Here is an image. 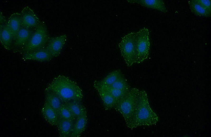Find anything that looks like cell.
Instances as JSON below:
<instances>
[{
	"label": "cell",
	"instance_id": "52a82bcc",
	"mask_svg": "<svg viewBox=\"0 0 211 137\" xmlns=\"http://www.w3.org/2000/svg\"><path fill=\"white\" fill-rule=\"evenodd\" d=\"M22 27L26 28L35 30L41 21L34 11L30 7H24L20 13Z\"/></svg>",
	"mask_w": 211,
	"mask_h": 137
},
{
	"label": "cell",
	"instance_id": "3957f363",
	"mask_svg": "<svg viewBox=\"0 0 211 137\" xmlns=\"http://www.w3.org/2000/svg\"><path fill=\"white\" fill-rule=\"evenodd\" d=\"M140 90L136 87L130 88L125 96L117 101L114 108L122 115L126 126L133 116Z\"/></svg>",
	"mask_w": 211,
	"mask_h": 137
},
{
	"label": "cell",
	"instance_id": "6da1fadb",
	"mask_svg": "<svg viewBox=\"0 0 211 137\" xmlns=\"http://www.w3.org/2000/svg\"><path fill=\"white\" fill-rule=\"evenodd\" d=\"M45 90L54 93L64 103L71 101L81 102L83 98L82 91L77 83L63 75L54 78Z\"/></svg>",
	"mask_w": 211,
	"mask_h": 137
},
{
	"label": "cell",
	"instance_id": "277c9868",
	"mask_svg": "<svg viewBox=\"0 0 211 137\" xmlns=\"http://www.w3.org/2000/svg\"><path fill=\"white\" fill-rule=\"evenodd\" d=\"M50 38L45 23L41 21L28 42L20 51L23 54L45 47Z\"/></svg>",
	"mask_w": 211,
	"mask_h": 137
},
{
	"label": "cell",
	"instance_id": "d4e9b609",
	"mask_svg": "<svg viewBox=\"0 0 211 137\" xmlns=\"http://www.w3.org/2000/svg\"><path fill=\"white\" fill-rule=\"evenodd\" d=\"M202 7L211 12V1L210 0H194Z\"/></svg>",
	"mask_w": 211,
	"mask_h": 137
},
{
	"label": "cell",
	"instance_id": "7402d4cb",
	"mask_svg": "<svg viewBox=\"0 0 211 137\" xmlns=\"http://www.w3.org/2000/svg\"><path fill=\"white\" fill-rule=\"evenodd\" d=\"M122 75L119 70H116L110 72L103 80L99 81L102 84L110 86Z\"/></svg>",
	"mask_w": 211,
	"mask_h": 137
},
{
	"label": "cell",
	"instance_id": "484cf974",
	"mask_svg": "<svg viewBox=\"0 0 211 137\" xmlns=\"http://www.w3.org/2000/svg\"><path fill=\"white\" fill-rule=\"evenodd\" d=\"M0 25H3L7 23V21L5 17L1 12L0 13Z\"/></svg>",
	"mask_w": 211,
	"mask_h": 137
},
{
	"label": "cell",
	"instance_id": "e0dca14e",
	"mask_svg": "<svg viewBox=\"0 0 211 137\" xmlns=\"http://www.w3.org/2000/svg\"><path fill=\"white\" fill-rule=\"evenodd\" d=\"M87 111L76 119L74 124L73 129L70 135L71 137H78L84 130L87 124Z\"/></svg>",
	"mask_w": 211,
	"mask_h": 137
},
{
	"label": "cell",
	"instance_id": "9a60e30c",
	"mask_svg": "<svg viewBox=\"0 0 211 137\" xmlns=\"http://www.w3.org/2000/svg\"><path fill=\"white\" fill-rule=\"evenodd\" d=\"M41 112L45 120L52 125H56L58 120V115L55 110L45 101L41 110Z\"/></svg>",
	"mask_w": 211,
	"mask_h": 137
},
{
	"label": "cell",
	"instance_id": "ffe728a7",
	"mask_svg": "<svg viewBox=\"0 0 211 137\" xmlns=\"http://www.w3.org/2000/svg\"><path fill=\"white\" fill-rule=\"evenodd\" d=\"M188 3L191 11L196 15L205 17L211 16V12L195 2L194 0L189 1Z\"/></svg>",
	"mask_w": 211,
	"mask_h": 137
},
{
	"label": "cell",
	"instance_id": "8fae6325",
	"mask_svg": "<svg viewBox=\"0 0 211 137\" xmlns=\"http://www.w3.org/2000/svg\"><path fill=\"white\" fill-rule=\"evenodd\" d=\"M93 86L99 94L107 110L114 108L117 101L107 91L102 88L96 81L93 82Z\"/></svg>",
	"mask_w": 211,
	"mask_h": 137
},
{
	"label": "cell",
	"instance_id": "9c48e42d",
	"mask_svg": "<svg viewBox=\"0 0 211 137\" xmlns=\"http://www.w3.org/2000/svg\"><path fill=\"white\" fill-rule=\"evenodd\" d=\"M53 57L45 47L23 54L22 59L25 60H33L44 62L49 61Z\"/></svg>",
	"mask_w": 211,
	"mask_h": 137
},
{
	"label": "cell",
	"instance_id": "8992f818",
	"mask_svg": "<svg viewBox=\"0 0 211 137\" xmlns=\"http://www.w3.org/2000/svg\"><path fill=\"white\" fill-rule=\"evenodd\" d=\"M148 30L144 27L136 32V56L135 63L142 62L147 58L150 48Z\"/></svg>",
	"mask_w": 211,
	"mask_h": 137
},
{
	"label": "cell",
	"instance_id": "7a4b0ae2",
	"mask_svg": "<svg viewBox=\"0 0 211 137\" xmlns=\"http://www.w3.org/2000/svg\"><path fill=\"white\" fill-rule=\"evenodd\" d=\"M158 121L157 115L150 106L147 92L140 90L133 114L127 126L133 129L141 126H151Z\"/></svg>",
	"mask_w": 211,
	"mask_h": 137
},
{
	"label": "cell",
	"instance_id": "2e32d148",
	"mask_svg": "<svg viewBox=\"0 0 211 137\" xmlns=\"http://www.w3.org/2000/svg\"><path fill=\"white\" fill-rule=\"evenodd\" d=\"M74 122L73 121L59 118L56 125L57 126L60 136H70L73 129Z\"/></svg>",
	"mask_w": 211,
	"mask_h": 137
},
{
	"label": "cell",
	"instance_id": "5bb4252c",
	"mask_svg": "<svg viewBox=\"0 0 211 137\" xmlns=\"http://www.w3.org/2000/svg\"><path fill=\"white\" fill-rule=\"evenodd\" d=\"M7 24L12 32L13 42L22 27L21 13L16 12L12 14L8 19Z\"/></svg>",
	"mask_w": 211,
	"mask_h": 137
},
{
	"label": "cell",
	"instance_id": "30bf717a",
	"mask_svg": "<svg viewBox=\"0 0 211 137\" xmlns=\"http://www.w3.org/2000/svg\"><path fill=\"white\" fill-rule=\"evenodd\" d=\"M35 30L22 27L13 42L14 47L19 50L23 48L28 42Z\"/></svg>",
	"mask_w": 211,
	"mask_h": 137
},
{
	"label": "cell",
	"instance_id": "ac0fdd59",
	"mask_svg": "<svg viewBox=\"0 0 211 137\" xmlns=\"http://www.w3.org/2000/svg\"><path fill=\"white\" fill-rule=\"evenodd\" d=\"M45 101L58 114L62 104L59 97L54 93L49 90H45Z\"/></svg>",
	"mask_w": 211,
	"mask_h": 137
},
{
	"label": "cell",
	"instance_id": "5b68a950",
	"mask_svg": "<svg viewBox=\"0 0 211 137\" xmlns=\"http://www.w3.org/2000/svg\"><path fill=\"white\" fill-rule=\"evenodd\" d=\"M118 47L126 65L131 66L135 63L136 56V32L129 33L122 37Z\"/></svg>",
	"mask_w": 211,
	"mask_h": 137
},
{
	"label": "cell",
	"instance_id": "d6986e66",
	"mask_svg": "<svg viewBox=\"0 0 211 137\" xmlns=\"http://www.w3.org/2000/svg\"><path fill=\"white\" fill-rule=\"evenodd\" d=\"M76 119L86 111L85 107L80 102L71 101L64 103Z\"/></svg>",
	"mask_w": 211,
	"mask_h": 137
},
{
	"label": "cell",
	"instance_id": "cb8c5ba5",
	"mask_svg": "<svg viewBox=\"0 0 211 137\" xmlns=\"http://www.w3.org/2000/svg\"><path fill=\"white\" fill-rule=\"evenodd\" d=\"M109 86L115 89L126 91H128L130 89L129 85L123 75Z\"/></svg>",
	"mask_w": 211,
	"mask_h": 137
},
{
	"label": "cell",
	"instance_id": "ba28073f",
	"mask_svg": "<svg viewBox=\"0 0 211 137\" xmlns=\"http://www.w3.org/2000/svg\"><path fill=\"white\" fill-rule=\"evenodd\" d=\"M66 40V36L65 35L50 38L46 48L53 57H58L60 55Z\"/></svg>",
	"mask_w": 211,
	"mask_h": 137
},
{
	"label": "cell",
	"instance_id": "603a6c76",
	"mask_svg": "<svg viewBox=\"0 0 211 137\" xmlns=\"http://www.w3.org/2000/svg\"><path fill=\"white\" fill-rule=\"evenodd\" d=\"M58 116L59 118L74 121L76 119L69 108L64 104H62Z\"/></svg>",
	"mask_w": 211,
	"mask_h": 137
},
{
	"label": "cell",
	"instance_id": "7c38bea8",
	"mask_svg": "<svg viewBox=\"0 0 211 137\" xmlns=\"http://www.w3.org/2000/svg\"><path fill=\"white\" fill-rule=\"evenodd\" d=\"M132 4H137L143 7L152 8L164 13L167 12V9L164 2L161 0H128Z\"/></svg>",
	"mask_w": 211,
	"mask_h": 137
},
{
	"label": "cell",
	"instance_id": "4fadbf2b",
	"mask_svg": "<svg viewBox=\"0 0 211 137\" xmlns=\"http://www.w3.org/2000/svg\"><path fill=\"white\" fill-rule=\"evenodd\" d=\"M0 37L1 43L5 49L11 50L13 46V37L7 22L4 25H0Z\"/></svg>",
	"mask_w": 211,
	"mask_h": 137
},
{
	"label": "cell",
	"instance_id": "44dd1931",
	"mask_svg": "<svg viewBox=\"0 0 211 137\" xmlns=\"http://www.w3.org/2000/svg\"><path fill=\"white\" fill-rule=\"evenodd\" d=\"M96 81L100 86L108 91L117 101L124 97L128 91L117 89L109 86L102 85L100 84L99 81Z\"/></svg>",
	"mask_w": 211,
	"mask_h": 137
}]
</instances>
